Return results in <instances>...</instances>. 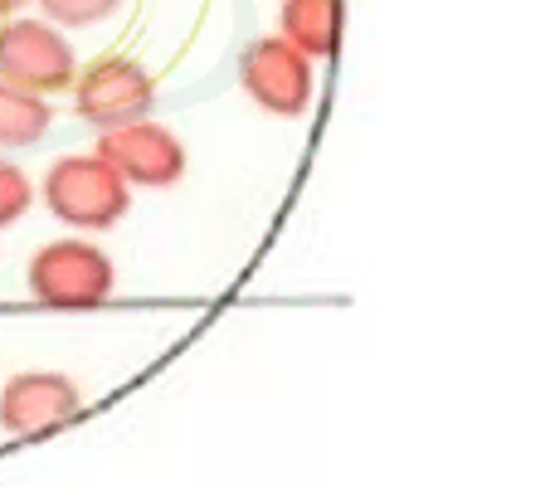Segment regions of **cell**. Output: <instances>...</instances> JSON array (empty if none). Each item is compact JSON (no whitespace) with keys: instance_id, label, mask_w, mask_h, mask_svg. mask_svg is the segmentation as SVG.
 I'll return each mask as SVG.
<instances>
[{"instance_id":"1","label":"cell","mask_w":555,"mask_h":487,"mask_svg":"<svg viewBox=\"0 0 555 487\" xmlns=\"http://www.w3.org/2000/svg\"><path fill=\"white\" fill-rule=\"evenodd\" d=\"M0 54H5V64L25 68L29 78H44V84H54V78L68 68V54L44 35V29H15Z\"/></svg>"},{"instance_id":"3","label":"cell","mask_w":555,"mask_h":487,"mask_svg":"<svg viewBox=\"0 0 555 487\" xmlns=\"http://www.w3.org/2000/svg\"><path fill=\"white\" fill-rule=\"evenodd\" d=\"M326 25H332V0H287V29L302 35L312 49H326Z\"/></svg>"},{"instance_id":"4","label":"cell","mask_w":555,"mask_h":487,"mask_svg":"<svg viewBox=\"0 0 555 487\" xmlns=\"http://www.w3.org/2000/svg\"><path fill=\"white\" fill-rule=\"evenodd\" d=\"M107 5H113V0H49V10L64 20H93L98 10H107Z\"/></svg>"},{"instance_id":"2","label":"cell","mask_w":555,"mask_h":487,"mask_svg":"<svg viewBox=\"0 0 555 487\" xmlns=\"http://www.w3.org/2000/svg\"><path fill=\"white\" fill-rule=\"evenodd\" d=\"M254 84H259L273 103H293V98L302 93V64H297L293 54H283L278 44H263L259 54H254ZM297 103H302V98H297Z\"/></svg>"},{"instance_id":"5","label":"cell","mask_w":555,"mask_h":487,"mask_svg":"<svg viewBox=\"0 0 555 487\" xmlns=\"http://www.w3.org/2000/svg\"><path fill=\"white\" fill-rule=\"evenodd\" d=\"M0 5H5V0H0Z\"/></svg>"}]
</instances>
